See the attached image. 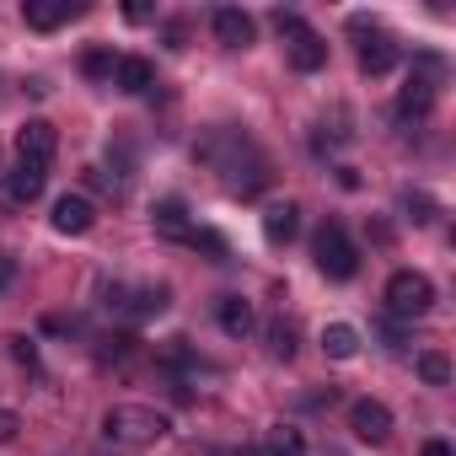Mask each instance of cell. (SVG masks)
<instances>
[{
    "instance_id": "obj_1",
    "label": "cell",
    "mask_w": 456,
    "mask_h": 456,
    "mask_svg": "<svg viewBox=\"0 0 456 456\" xmlns=\"http://www.w3.org/2000/svg\"><path fill=\"white\" fill-rule=\"evenodd\" d=\"M102 435L113 445H156L161 435H172V419L161 408H145V403H113L102 413Z\"/></svg>"
},
{
    "instance_id": "obj_2",
    "label": "cell",
    "mask_w": 456,
    "mask_h": 456,
    "mask_svg": "<svg viewBox=\"0 0 456 456\" xmlns=\"http://www.w3.org/2000/svg\"><path fill=\"white\" fill-rule=\"evenodd\" d=\"M274 28H280V38H285V60H290L301 76H312V70L328 65V44H322V33L306 28L296 12H274Z\"/></svg>"
},
{
    "instance_id": "obj_3",
    "label": "cell",
    "mask_w": 456,
    "mask_h": 456,
    "mask_svg": "<svg viewBox=\"0 0 456 456\" xmlns=\"http://www.w3.org/2000/svg\"><path fill=\"white\" fill-rule=\"evenodd\" d=\"M312 258H317V269H322L328 280H354V274H360V248L349 242V232H344L338 220H328L322 232H317Z\"/></svg>"
},
{
    "instance_id": "obj_4",
    "label": "cell",
    "mask_w": 456,
    "mask_h": 456,
    "mask_svg": "<svg viewBox=\"0 0 456 456\" xmlns=\"http://www.w3.org/2000/svg\"><path fill=\"white\" fill-rule=\"evenodd\" d=\"M429 306H435V285H429L419 269H397V274L387 280V312H392V317L413 322V317H424Z\"/></svg>"
},
{
    "instance_id": "obj_5",
    "label": "cell",
    "mask_w": 456,
    "mask_h": 456,
    "mask_svg": "<svg viewBox=\"0 0 456 456\" xmlns=\"http://www.w3.org/2000/svg\"><path fill=\"white\" fill-rule=\"evenodd\" d=\"M349 28H354V38H360V70H365V76H387V70L397 65V44H392L376 22H365V17H354Z\"/></svg>"
},
{
    "instance_id": "obj_6",
    "label": "cell",
    "mask_w": 456,
    "mask_h": 456,
    "mask_svg": "<svg viewBox=\"0 0 456 456\" xmlns=\"http://www.w3.org/2000/svg\"><path fill=\"white\" fill-rule=\"evenodd\" d=\"M435 70H440V60H419V70L408 76V86L397 92V118L408 124V118H424L429 108H435Z\"/></svg>"
},
{
    "instance_id": "obj_7",
    "label": "cell",
    "mask_w": 456,
    "mask_h": 456,
    "mask_svg": "<svg viewBox=\"0 0 456 456\" xmlns=\"http://www.w3.org/2000/svg\"><path fill=\"white\" fill-rule=\"evenodd\" d=\"M54 151H60V134H54L49 118H28V124L17 129V161H38V167H49Z\"/></svg>"
},
{
    "instance_id": "obj_8",
    "label": "cell",
    "mask_w": 456,
    "mask_h": 456,
    "mask_svg": "<svg viewBox=\"0 0 456 456\" xmlns=\"http://www.w3.org/2000/svg\"><path fill=\"white\" fill-rule=\"evenodd\" d=\"M349 429H354V440L381 445V440L392 435V408H387V403H376V397H360V403L349 408Z\"/></svg>"
},
{
    "instance_id": "obj_9",
    "label": "cell",
    "mask_w": 456,
    "mask_h": 456,
    "mask_svg": "<svg viewBox=\"0 0 456 456\" xmlns=\"http://www.w3.org/2000/svg\"><path fill=\"white\" fill-rule=\"evenodd\" d=\"M92 225H97V209H92L86 193H65V199H54V232H60V237H86Z\"/></svg>"
},
{
    "instance_id": "obj_10",
    "label": "cell",
    "mask_w": 456,
    "mask_h": 456,
    "mask_svg": "<svg viewBox=\"0 0 456 456\" xmlns=\"http://www.w3.org/2000/svg\"><path fill=\"white\" fill-rule=\"evenodd\" d=\"M44 183H49V167H38V161H17L12 172H6V204H33L38 193H44Z\"/></svg>"
},
{
    "instance_id": "obj_11",
    "label": "cell",
    "mask_w": 456,
    "mask_h": 456,
    "mask_svg": "<svg viewBox=\"0 0 456 456\" xmlns=\"http://www.w3.org/2000/svg\"><path fill=\"white\" fill-rule=\"evenodd\" d=\"M81 12H86L81 0H28V6H22L28 28H38V33H54V28H65V22L81 17Z\"/></svg>"
},
{
    "instance_id": "obj_12",
    "label": "cell",
    "mask_w": 456,
    "mask_h": 456,
    "mask_svg": "<svg viewBox=\"0 0 456 456\" xmlns=\"http://www.w3.org/2000/svg\"><path fill=\"white\" fill-rule=\"evenodd\" d=\"M253 33H258V28H253L248 12H237V6H220V12H215V38H220L225 49H248Z\"/></svg>"
},
{
    "instance_id": "obj_13",
    "label": "cell",
    "mask_w": 456,
    "mask_h": 456,
    "mask_svg": "<svg viewBox=\"0 0 456 456\" xmlns=\"http://www.w3.org/2000/svg\"><path fill=\"white\" fill-rule=\"evenodd\" d=\"M151 220H156V232H161V237H172V242H188V237H193V225H188V204H183L177 193H172V199H156Z\"/></svg>"
},
{
    "instance_id": "obj_14",
    "label": "cell",
    "mask_w": 456,
    "mask_h": 456,
    "mask_svg": "<svg viewBox=\"0 0 456 456\" xmlns=\"http://www.w3.org/2000/svg\"><path fill=\"white\" fill-rule=\"evenodd\" d=\"M113 86H118V92H129V97H145V92L156 86V65H151V60H140V54H124V60H118V70H113Z\"/></svg>"
},
{
    "instance_id": "obj_15",
    "label": "cell",
    "mask_w": 456,
    "mask_h": 456,
    "mask_svg": "<svg viewBox=\"0 0 456 456\" xmlns=\"http://www.w3.org/2000/svg\"><path fill=\"white\" fill-rule=\"evenodd\" d=\"M215 317H220V333H225V338H248V333L258 328V317H253V306H248L242 296H220Z\"/></svg>"
},
{
    "instance_id": "obj_16",
    "label": "cell",
    "mask_w": 456,
    "mask_h": 456,
    "mask_svg": "<svg viewBox=\"0 0 456 456\" xmlns=\"http://www.w3.org/2000/svg\"><path fill=\"white\" fill-rule=\"evenodd\" d=\"M296 232H301V209L285 199V204H269L264 209V237L274 242V248H285V242H296Z\"/></svg>"
},
{
    "instance_id": "obj_17",
    "label": "cell",
    "mask_w": 456,
    "mask_h": 456,
    "mask_svg": "<svg viewBox=\"0 0 456 456\" xmlns=\"http://www.w3.org/2000/svg\"><path fill=\"white\" fill-rule=\"evenodd\" d=\"M258 456H306V435L290 429V424H274V429L264 435V451H258Z\"/></svg>"
},
{
    "instance_id": "obj_18",
    "label": "cell",
    "mask_w": 456,
    "mask_h": 456,
    "mask_svg": "<svg viewBox=\"0 0 456 456\" xmlns=\"http://www.w3.org/2000/svg\"><path fill=\"white\" fill-rule=\"evenodd\" d=\"M322 349H328V360H354L360 354V333L349 322H333V328H322Z\"/></svg>"
},
{
    "instance_id": "obj_19",
    "label": "cell",
    "mask_w": 456,
    "mask_h": 456,
    "mask_svg": "<svg viewBox=\"0 0 456 456\" xmlns=\"http://www.w3.org/2000/svg\"><path fill=\"white\" fill-rule=\"evenodd\" d=\"M419 376H424L429 387H451V360H445L440 349H424V354H419Z\"/></svg>"
},
{
    "instance_id": "obj_20",
    "label": "cell",
    "mask_w": 456,
    "mask_h": 456,
    "mask_svg": "<svg viewBox=\"0 0 456 456\" xmlns=\"http://www.w3.org/2000/svg\"><path fill=\"white\" fill-rule=\"evenodd\" d=\"M269 354L274 360H296V328L280 317V322H269Z\"/></svg>"
},
{
    "instance_id": "obj_21",
    "label": "cell",
    "mask_w": 456,
    "mask_h": 456,
    "mask_svg": "<svg viewBox=\"0 0 456 456\" xmlns=\"http://www.w3.org/2000/svg\"><path fill=\"white\" fill-rule=\"evenodd\" d=\"M81 70H86L92 81H113V70H118V54H108V49H92V54L81 60Z\"/></svg>"
},
{
    "instance_id": "obj_22",
    "label": "cell",
    "mask_w": 456,
    "mask_h": 456,
    "mask_svg": "<svg viewBox=\"0 0 456 456\" xmlns=\"http://www.w3.org/2000/svg\"><path fill=\"white\" fill-rule=\"evenodd\" d=\"M188 242H193L199 253H209V264H225V258H232V248H225V237H220V232H193Z\"/></svg>"
},
{
    "instance_id": "obj_23",
    "label": "cell",
    "mask_w": 456,
    "mask_h": 456,
    "mask_svg": "<svg viewBox=\"0 0 456 456\" xmlns=\"http://www.w3.org/2000/svg\"><path fill=\"white\" fill-rule=\"evenodd\" d=\"M403 209H408V220H413V225H429V220H435V199H429V193H408V199H403Z\"/></svg>"
},
{
    "instance_id": "obj_24",
    "label": "cell",
    "mask_w": 456,
    "mask_h": 456,
    "mask_svg": "<svg viewBox=\"0 0 456 456\" xmlns=\"http://www.w3.org/2000/svg\"><path fill=\"white\" fill-rule=\"evenodd\" d=\"M12 360L28 365V370H38V344L33 338H12Z\"/></svg>"
},
{
    "instance_id": "obj_25",
    "label": "cell",
    "mask_w": 456,
    "mask_h": 456,
    "mask_svg": "<svg viewBox=\"0 0 456 456\" xmlns=\"http://www.w3.org/2000/svg\"><path fill=\"white\" fill-rule=\"evenodd\" d=\"M124 17H129V22H156V6H151V0H129Z\"/></svg>"
},
{
    "instance_id": "obj_26",
    "label": "cell",
    "mask_w": 456,
    "mask_h": 456,
    "mask_svg": "<svg viewBox=\"0 0 456 456\" xmlns=\"http://www.w3.org/2000/svg\"><path fill=\"white\" fill-rule=\"evenodd\" d=\"M17 429H22V419L12 408H0V440H17Z\"/></svg>"
},
{
    "instance_id": "obj_27",
    "label": "cell",
    "mask_w": 456,
    "mask_h": 456,
    "mask_svg": "<svg viewBox=\"0 0 456 456\" xmlns=\"http://www.w3.org/2000/svg\"><path fill=\"white\" fill-rule=\"evenodd\" d=\"M12 280H17V264H12V258H6V253H0V290H6V285H12Z\"/></svg>"
},
{
    "instance_id": "obj_28",
    "label": "cell",
    "mask_w": 456,
    "mask_h": 456,
    "mask_svg": "<svg viewBox=\"0 0 456 456\" xmlns=\"http://www.w3.org/2000/svg\"><path fill=\"white\" fill-rule=\"evenodd\" d=\"M419 456H456V451H451L445 440H424V451H419Z\"/></svg>"
}]
</instances>
